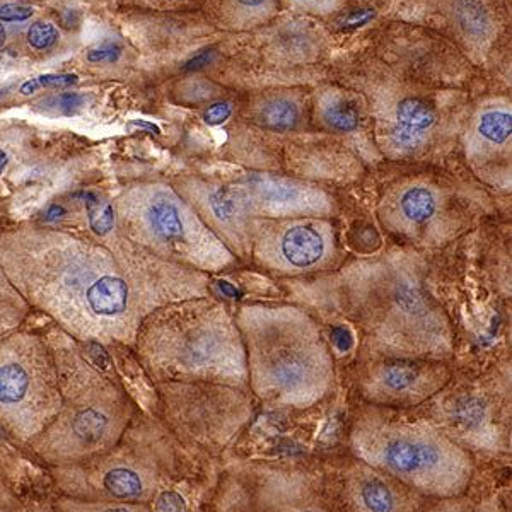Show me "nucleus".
I'll return each mask as SVG.
<instances>
[{"label":"nucleus","mask_w":512,"mask_h":512,"mask_svg":"<svg viewBox=\"0 0 512 512\" xmlns=\"http://www.w3.org/2000/svg\"><path fill=\"white\" fill-rule=\"evenodd\" d=\"M248 371L274 407H311L330 390L333 367L321 335L294 309H248Z\"/></svg>","instance_id":"1"},{"label":"nucleus","mask_w":512,"mask_h":512,"mask_svg":"<svg viewBox=\"0 0 512 512\" xmlns=\"http://www.w3.org/2000/svg\"><path fill=\"white\" fill-rule=\"evenodd\" d=\"M352 448L362 463L419 494L458 497L472 478L470 456L429 425L366 420L352 434Z\"/></svg>","instance_id":"2"},{"label":"nucleus","mask_w":512,"mask_h":512,"mask_svg":"<svg viewBox=\"0 0 512 512\" xmlns=\"http://www.w3.org/2000/svg\"><path fill=\"white\" fill-rule=\"evenodd\" d=\"M47 477L55 494L149 506L158 499L163 482L156 461L137 454L111 453V449L77 465L50 468Z\"/></svg>","instance_id":"3"},{"label":"nucleus","mask_w":512,"mask_h":512,"mask_svg":"<svg viewBox=\"0 0 512 512\" xmlns=\"http://www.w3.org/2000/svg\"><path fill=\"white\" fill-rule=\"evenodd\" d=\"M238 197L245 207L268 216L316 214L328 205V198L316 188L274 176L250 178L245 193H239Z\"/></svg>","instance_id":"4"},{"label":"nucleus","mask_w":512,"mask_h":512,"mask_svg":"<svg viewBox=\"0 0 512 512\" xmlns=\"http://www.w3.org/2000/svg\"><path fill=\"white\" fill-rule=\"evenodd\" d=\"M263 256L284 270H311L332 253V234L318 222H294L263 243Z\"/></svg>","instance_id":"5"},{"label":"nucleus","mask_w":512,"mask_h":512,"mask_svg":"<svg viewBox=\"0 0 512 512\" xmlns=\"http://www.w3.org/2000/svg\"><path fill=\"white\" fill-rule=\"evenodd\" d=\"M248 512H332L309 487L303 475L287 472H262L253 475Z\"/></svg>","instance_id":"6"},{"label":"nucleus","mask_w":512,"mask_h":512,"mask_svg":"<svg viewBox=\"0 0 512 512\" xmlns=\"http://www.w3.org/2000/svg\"><path fill=\"white\" fill-rule=\"evenodd\" d=\"M344 490L352 512H414L408 487L366 463L345 477Z\"/></svg>","instance_id":"7"},{"label":"nucleus","mask_w":512,"mask_h":512,"mask_svg":"<svg viewBox=\"0 0 512 512\" xmlns=\"http://www.w3.org/2000/svg\"><path fill=\"white\" fill-rule=\"evenodd\" d=\"M35 374L19 361L0 362V414L11 415L18 436H35L40 412V395L35 391Z\"/></svg>","instance_id":"8"},{"label":"nucleus","mask_w":512,"mask_h":512,"mask_svg":"<svg viewBox=\"0 0 512 512\" xmlns=\"http://www.w3.org/2000/svg\"><path fill=\"white\" fill-rule=\"evenodd\" d=\"M441 383V374L424 364L396 361L374 371L369 381V395L386 403H407L431 395Z\"/></svg>","instance_id":"9"},{"label":"nucleus","mask_w":512,"mask_h":512,"mask_svg":"<svg viewBox=\"0 0 512 512\" xmlns=\"http://www.w3.org/2000/svg\"><path fill=\"white\" fill-rule=\"evenodd\" d=\"M436 123V113L424 99L407 96L396 103L388 120V139L400 152L419 149Z\"/></svg>","instance_id":"10"},{"label":"nucleus","mask_w":512,"mask_h":512,"mask_svg":"<svg viewBox=\"0 0 512 512\" xmlns=\"http://www.w3.org/2000/svg\"><path fill=\"white\" fill-rule=\"evenodd\" d=\"M448 16L461 38H492L494 18L483 0H449Z\"/></svg>","instance_id":"11"},{"label":"nucleus","mask_w":512,"mask_h":512,"mask_svg":"<svg viewBox=\"0 0 512 512\" xmlns=\"http://www.w3.org/2000/svg\"><path fill=\"white\" fill-rule=\"evenodd\" d=\"M511 108L507 105L485 106L473 125V137L483 149H502L511 140Z\"/></svg>","instance_id":"12"},{"label":"nucleus","mask_w":512,"mask_h":512,"mask_svg":"<svg viewBox=\"0 0 512 512\" xmlns=\"http://www.w3.org/2000/svg\"><path fill=\"white\" fill-rule=\"evenodd\" d=\"M147 222L156 238L166 243L181 241L187 236L180 207L168 195H156L147 207Z\"/></svg>","instance_id":"13"},{"label":"nucleus","mask_w":512,"mask_h":512,"mask_svg":"<svg viewBox=\"0 0 512 512\" xmlns=\"http://www.w3.org/2000/svg\"><path fill=\"white\" fill-rule=\"evenodd\" d=\"M88 303L99 316H117L127 309L128 286L118 277H101L88 289Z\"/></svg>","instance_id":"14"},{"label":"nucleus","mask_w":512,"mask_h":512,"mask_svg":"<svg viewBox=\"0 0 512 512\" xmlns=\"http://www.w3.org/2000/svg\"><path fill=\"white\" fill-rule=\"evenodd\" d=\"M279 0H222L227 21L239 30H251L274 18Z\"/></svg>","instance_id":"15"},{"label":"nucleus","mask_w":512,"mask_h":512,"mask_svg":"<svg viewBox=\"0 0 512 512\" xmlns=\"http://www.w3.org/2000/svg\"><path fill=\"white\" fill-rule=\"evenodd\" d=\"M318 108H320L321 122L337 132H344V134L354 132L361 122L359 110L355 108L354 103L340 93L332 91V93L323 94Z\"/></svg>","instance_id":"16"},{"label":"nucleus","mask_w":512,"mask_h":512,"mask_svg":"<svg viewBox=\"0 0 512 512\" xmlns=\"http://www.w3.org/2000/svg\"><path fill=\"white\" fill-rule=\"evenodd\" d=\"M50 501L55 512H156L154 507L140 502L79 499L60 494H53Z\"/></svg>","instance_id":"17"},{"label":"nucleus","mask_w":512,"mask_h":512,"mask_svg":"<svg viewBox=\"0 0 512 512\" xmlns=\"http://www.w3.org/2000/svg\"><path fill=\"white\" fill-rule=\"evenodd\" d=\"M398 212L408 224H424L437 210L436 193L427 187H410L403 190L398 198Z\"/></svg>","instance_id":"18"},{"label":"nucleus","mask_w":512,"mask_h":512,"mask_svg":"<svg viewBox=\"0 0 512 512\" xmlns=\"http://www.w3.org/2000/svg\"><path fill=\"white\" fill-rule=\"evenodd\" d=\"M258 120L270 130L287 132L299 123V106L291 98L274 96L260 106Z\"/></svg>","instance_id":"19"},{"label":"nucleus","mask_w":512,"mask_h":512,"mask_svg":"<svg viewBox=\"0 0 512 512\" xmlns=\"http://www.w3.org/2000/svg\"><path fill=\"white\" fill-rule=\"evenodd\" d=\"M76 197L82 198V202L86 204L89 226H91L94 233L99 234V236L110 233L113 224H115V210H113V207L108 202H101L91 192L77 193Z\"/></svg>","instance_id":"20"},{"label":"nucleus","mask_w":512,"mask_h":512,"mask_svg":"<svg viewBox=\"0 0 512 512\" xmlns=\"http://www.w3.org/2000/svg\"><path fill=\"white\" fill-rule=\"evenodd\" d=\"M209 205L212 214L224 224L239 221L241 212L245 209L239 197L229 192L227 188H214L209 195Z\"/></svg>","instance_id":"21"},{"label":"nucleus","mask_w":512,"mask_h":512,"mask_svg":"<svg viewBox=\"0 0 512 512\" xmlns=\"http://www.w3.org/2000/svg\"><path fill=\"white\" fill-rule=\"evenodd\" d=\"M86 105V98L79 93H62L52 98L43 99L38 105L41 110L47 113H59V115H67L72 117L82 106Z\"/></svg>","instance_id":"22"},{"label":"nucleus","mask_w":512,"mask_h":512,"mask_svg":"<svg viewBox=\"0 0 512 512\" xmlns=\"http://www.w3.org/2000/svg\"><path fill=\"white\" fill-rule=\"evenodd\" d=\"M79 77L76 74H45V76L35 77L31 81L24 82L21 86V94L30 96V94L45 88H70L76 86Z\"/></svg>","instance_id":"23"},{"label":"nucleus","mask_w":512,"mask_h":512,"mask_svg":"<svg viewBox=\"0 0 512 512\" xmlns=\"http://www.w3.org/2000/svg\"><path fill=\"white\" fill-rule=\"evenodd\" d=\"M345 2L347 0H287V4L294 11L315 14V16L335 14L345 6Z\"/></svg>","instance_id":"24"},{"label":"nucleus","mask_w":512,"mask_h":512,"mask_svg":"<svg viewBox=\"0 0 512 512\" xmlns=\"http://www.w3.org/2000/svg\"><path fill=\"white\" fill-rule=\"evenodd\" d=\"M57 40H59V30L50 23L38 21L28 31V43L35 50H48L57 43Z\"/></svg>","instance_id":"25"},{"label":"nucleus","mask_w":512,"mask_h":512,"mask_svg":"<svg viewBox=\"0 0 512 512\" xmlns=\"http://www.w3.org/2000/svg\"><path fill=\"white\" fill-rule=\"evenodd\" d=\"M0 512H55L50 499H21L9 506L0 507Z\"/></svg>","instance_id":"26"},{"label":"nucleus","mask_w":512,"mask_h":512,"mask_svg":"<svg viewBox=\"0 0 512 512\" xmlns=\"http://www.w3.org/2000/svg\"><path fill=\"white\" fill-rule=\"evenodd\" d=\"M120 57H122V47L117 43H106L103 47L94 48L88 53V60L93 64H113Z\"/></svg>","instance_id":"27"},{"label":"nucleus","mask_w":512,"mask_h":512,"mask_svg":"<svg viewBox=\"0 0 512 512\" xmlns=\"http://www.w3.org/2000/svg\"><path fill=\"white\" fill-rule=\"evenodd\" d=\"M33 14H35L33 7L23 6V4H2L0 6V21H4V23L28 21Z\"/></svg>","instance_id":"28"},{"label":"nucleus","mask_w":512,"mask_h":512,"mask_svg":"<svg viewBox=\"0 0 512 512\" xmlns=\"http://www.w3.org/2000/svg\"><path fill=\"white\" fill-rule=\"evenodd\" d=\"M231 113H233V108L229 103H216V105L209 106V110L204 113L205 122L209 123V125H221V123L226 122L227 118L231 117Z\"/></svg>","instance_id":"29"},{"label":"nucleus","mask_w":512,"mask_h":512,"mask_svg":"<svg viewBox=\"0 0 512 512\" xmlns=\"http://www.w3.org/2000/svg\"><path fill=\"white\" fill-rule=\"evenodd\" d=\"M86 350H88V355L91 357L94 366L101 369V371L108 369V366H110V357L106 354L103 345L96 342V340H89L88 344H86Z\"/></svg>","instance_id":"30"},{"label":"nucleus","mask_w":512,"mask_h":512,"mask_svg":"<svg viewBox=\"0 0 512 512\" xmlns=\"http://www.w3.org/2000/svg\"><path fill=\"white\" fill-rule=\"evenodd\" d=\"M19 499V495L12 490L9 478L4 475L2 468H0V507L9 506L12 502H16Z\"/></svg>","instance_id":"31"},{"label":"nucleus","mask_w":512,"mask_h":512,"mask_svg":"<svg viewBox=\"0 0 512 512\" xmlns=\"http://www.w3.org/2000/svg\"><path fill=\"white\" fill-rule=\"evenodd\" d=\"M431 512H472L465 501H456V497H449L446 501L437 504Z\"/></svg>","instance_id":"32"},{"label":"nucleus","mask_w":512,"mask_h":512,"mask_svg":"<svg viewBox=\"0 0 512 512\" xmlns=\"http://www.w3.org/2000/svg\"><path fill=\"white\" fill-rule=\"evenodd\" d=\"M210 60H212V52L200 53V55H197V57H193V59L190 60V62H188L187 67H185V69H202V67H205V65L210 64Z\"/></svg>","instance_id":"33"},{"label":"nucleus","mask_w":512,"mask_h":512,"mask_svg":"<svg viewBox=\"0 0 512 512\" xmlns=\"http://www.w3.org/2000/svg\"><path fill=\"white\" fill-rule=\"evenodd\" d=\"M65 216V209L62 205L53 204L48 207L47 214H45V221L57 222Z\"/></svg>","instance_id":"34"},{"label":"nucleus","mask_w":512,"mask_h":512,"mask_svg":"<svg viewBox=\"0 0 512 512\" xmlns=\"http://www.w3.org/2000/svg\"><path fill=\"white\" fill-rule=\"evenodd\" d=\"M477 512H506L502 509L501 504L497 502V499H490V501H485L480 504Z\"/></svg>","instance_id":"35"},{"label":"nucleus","mask_w":512,"mask_h":512,"mask_svg":"<svg viewBox=\"0 0 512 512\" xmlns=\"http://www.w3.org/2000/svg\"><path fill=\"white\" fill-rule=\"evenodd\" d=\"M128 127H139L146 128V130H151L154 134H161V128L158 125H154V123L146 122V120H134V122L128 123Z\"/></svg>","instance_id":"36"},{"label":"nucleus","mask_w":512,"mask_h":512,"mask_svg":"<svg viewBox=\"0 0 512 512\" xmlns=\"http://www.w3.org/2000/svg\"><path fill=\"white\" fill-rule=\"evenodd\" d=\"M219 287H221V291L227 294V296H236V289L229 286L227 282H219Z\"/></svg>","instance_id":"37"},{"label":"nucleus","mask_w":512,"mask_h":512,"mask_svg":"<svg viewBox=\"0 0 512 512\" xmlns=\"http://www.w3.org/2000/svg\"><path fill=\"white\" fill-rule=\"evenodd\" d=\"M7 163H9V158H7L6 152L0 149V175L4 173V169L7 168Z\"/></svg>","instance_id":"38"},{"label":"nucleus","mask_w":512,"mask_h":512,"mask_svg":"<svg viewBox=\"0 0 512 512\" xmlns=\"http://www.w3.org/2000/svg\"><path fill=\"white\" fill-rule=\"evenodd\" d=\"M7 33L4 30V26L0 24V48L4 47V43H6Z\"/></svg>","instance_id":"39"},{"label":"nucleus","mask_w":512,"mask_h":512,"mask_svg":"<svg viewBox=\"0 0 512 512\" xmlns=\"http://www.w3.org/2000/svg\"><path fill=\"white\" fill-rule=\"evenodd\" d=\"M222 512H248V511H246V509H243V507L239 506L238 502H236V511H234L233 507L224 506V509H222Z\"/></svg>","instance_id":"40"}]
</instances>
